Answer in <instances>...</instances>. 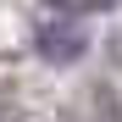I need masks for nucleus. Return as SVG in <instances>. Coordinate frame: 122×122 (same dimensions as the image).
<instances>
[{
    "mask_svg": "<svg viewBox=\"0 0 122 122\" xmlns=\"http://www.w3.org/2000/svg\"><path fill=\"white\" fill-rule=\"evenodd\" d=\"M72 22H78V17H61V28H56V22H50V28H45V33H39V50H45V56H50V61H72V56H78V50H83V33H78V28H72Z\"/></svg>",
    "mask_w": 122,
    "mask_h": 122,
    "instance_id": "1",
    "label": "nucleus"
},
{
    "mask_svg": "<svg viewBox=\"0 0 122 122\" xmlns=\"http://www.w3.org/2000/svg\"><path fill=\"white\" fill-rule=\"evenodd\" d=\"M106 6H117V0H50V11L61 17H100Z\"/></svg>",
    "mask_w": 122,
    "mask_h": 122,
    "instance_id": "2",
    "label": "nucleus"
}]
</instances>
